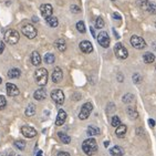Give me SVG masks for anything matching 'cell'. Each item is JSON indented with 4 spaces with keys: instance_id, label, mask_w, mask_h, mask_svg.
<instances>
[{
    "instance_id": "6da1fadb",
    "label": "cell",
    "mask_w": 156,
    "mask_h": 156,
    "mask_svg": "<svg viewBox=\"0 0 156 156\" xmlns=\"http://www.w3.org/2000/svg\"><path fill=\"white\" fill-rule=\"evenodd\" d=\"M82 150L87 155L92 156L98 152V143H96L95 138H87L83 142L82 144Z\"/></svg>"
},
{
    "instance_id": "7a4b0ae2",
    "label": "cell",
    "mask_w": 156,
    "mask_h": 156,
    "mask_svg": "<svg viewBox=\"0 0 156 156\" xmlns=\"http://www.w3.org/2000/svg\"><path fill=\"white\" fill-rule=\"evenodd\" d=\"M48 71L44 69V68H39L34 72V79H36V82L38 85L40 87H44L45 84L48 83Z\"/></svg>"
},
{
    "instance_id": "3957f363",
    "label": "cell",
    "mask_w": 156,
    "mask_h": 156,
    "mask_svg": "<svg viewBox=\"0 0 156 156\" xmlns=\"http://www.w3.org/2000/svg\"><path fill=\"white\" fill-rule=\"evenodd\" d=\"M19 39H20V36H19V32L17 30L8 29V30L5 32V41L8 42L9 44H16V43H18Z\"/></svg>"
},
{
    "instance_id": "277c9868",
    "label": "cell",
    "mask_w": 156,
    "mask_h": 156,
    "mask_svg": "<svg viewBox=\"0 0 156 156\" xmlns=\"http://www.w3.org/2000/svg\"><path fill=\"white\" fill-rule=\"evenodd\" d=\"M21 31L23 33V36L27 37L28 39H33V38L37 37V29L30 23L23 24L22 28H21Z\"/></svg>"
},
{
    "instance_id": "5b68a950",
    "label": "cell",
    "mask_w": 156,
    "mask_h": 156,
    "mask_svg": "<svg viewBox=\"0 0 156 156\" xmlns=\"http://www.w3.org/2000/svg\"><path fill=\"white\" fill-rule=\"evenodd\" d=\"M92 110H93L92 103L87 102L85 104H83L81 108V112H80V114H79V119H80V120H87V117L90 116Z\"/></svg>"
},
{
    "instance_id": "8992f818",
    "label": "cell",
    "mask_w": 156,
    "mask_h": 156,
    "mask_svg": "<svg viewBox=\"0 0 156 156\" xmlns=\"http://www.w3.org/2000/svg\"><path fill=\"white\" fill-rule=\"evenodd\" d=\"M114 53L119 59H122V60H125L126 58L129 57V52H127L126 48L122 43H116V44H115Z\"/></svg>"
},
{
    "instance_id": "52a82bcc",
    "label": "cell",
    "mask_w": 156,
    "mask_h": 156,
    "mask_svg": "<svg viewBox=\"0 0 156 156\" xmlns=\"http://www.w3.org/2000/svg\"><path fill=\"white\" fill-rule=\"evenodd\" d=\"M98 42H99V44L103 48H108V45H110V37H108V32H105V31H101L99 33V36H98Z\"/></svg>"
},
{
    "instance_id": "ba28073f",
    "label": "cell",
    "mask_w": 156,
    "mask_h": 156,
    "mask_svg": "<svg viewBox=\"0 0 156 156\" xmlns=\"http://www.w3.org/2000/svg\"><path fill=\"white\" fill-rule=\"evenodd\" d=\"M131 44L135 49L141 50V49H144L145 47H146V42L144 41V39H143L142 37L132 36V38H131Z\"/></svg>"
},
{
    "instance_id": "9c48e42d",
    "label": "cell",
    "mask_w": 156,
    "mask_h": 156,
    "mask_svg": "<svg viewBox=\"0 0 156 156\" xmlns=\"http://www.w3.org/2000/svg\"><path fill=\"white\" fill-rule=\"evenodd\" d=\"M51 99L53 100L57 104H59V105L63 104V103H64V94H63L62 90L57 89V90L52 91L51 92Z\"/></svg>"
},
{
    "instance_id": "30bf717a",
    "label": "cell",
    "mask_w": 156,
    "mask_h": 156,
    "mask_svg": "<svg viewBox=\"0 0 156 156\" xmlns=\"http://www.w3.org/2000/svg\"><path fill=\"white\" fill-rule=\"evenodd\" d=\"M21 133L23 134V136L28 138H32L37 135V131L33 127L31 126H28V125H24L21 127Z\"/></svg>"
},
{
    "instance_id": "8fae6325",
    "label": "cell",
    "mask_w": 156,
    "mask_h": 156,
    "mask_svg": "<svg viewBox=\"0 0 156 156\" xmlns=\"http://www.w3.org/2000/svg\"><path fill=\"white\" fill-rule=\"evenodd\" d=\"M40 11H41L42 17H44V18L47 19V18H49V17H51L52 16L53 8H52L51 5H49V3H44V5H42V6L40 7Z\"/></svg>"
},
{
    "instance_id": "7c38bea8",
    "label": "cell",
    "mask_w": 156,
    "mask_h": 156,
    "mask_svg": "<svg viewBox=\"0 0 156 156\" xmlns=\"http://www.w3.org/2000/svg\"><path fill=\"white\" fill-rule=\"evenodd\" d=\"M6 87H7V94L9 96H17L20 93V91L17 87V85H15L13 83H7Z\"/></svg>"
},
{
    "instance_id": "4fadbf2b",
    "label": "cell",
    "mask_w": 156,
    "mask_h": 156,
    "mask_svg": "<svg viewBox=\"0 0 156 156\" xmlns=\"http://www.w3.org/2000/svg\"><path fill=\"white\" fill-rule=\"evenodd\" d=\"M80 49H81V51L83 53H91L93 51V45H92V43L90 41L84 40V41H82L80 43Z\"/></svg>"
},
{
    "instance_id": "5bb4252c",
    "label": "cell",
    "mask_w": 156,
    "mask_h": 156,
    "mask_svg": "<svg viewBox=\"0 0 156 156\" xmlns=\"http://www.w3.org/2000/svg\"><path fill=\"white\" fill-rule=\"evenodd\" d=\"M62 79H63L62 70H61L60 68H55L53 73H52V81H53L54 83H60V82L62 81Z\"/></svg>"
},
{
    "instance_id": "9a60e30c",
    "label": "cell",
    "mask_w": 156,
    "mask_h": 156,
    "mask_svg": "<svg viewBox=\"0 0 156 156\" xmlns=\"http://www.w3.org/2000/svg\"><path fill=\"white\" fill-rule=\"evenodd\" d=\"M66 120V112L64 110H60V111L58 112V115H57V121H55V125L58 126H61L64 124Z\"/></svg>"
},
{
    "instance_id": "2e32d148",
    "label": "cell",
    "mask_w": 156,
    "mask_h": 156,
    "mask_svg": "<svg viewBox=\"0 0 156 156\" xmlns=\"http://www.w3.org/2000/svg\"><path fill=\"white\" fill-rule=\"evenodd\" d=\"M33 98L37 100V101H42V100H44L47 98V92L43 87H40L39 90H37L33 94Z\"/></svg>"
},
{
    "instance_id": "e0dca14e",
    "label": "cell",
    "mask_w": 156,
    "mask_h": 156,
    "mask_svg": "<svg viewBox=\"0 0 156 156\" xmlns=\"http://www.w3.org/2000/svg\"><path fill=\"white\" fill-rule=\"evenodd\" d=\"M31 62H32L33 66H39L40 63H41V57H40L39 52L33 51L32 54H31Z\"/></svg>"
},
{
    "instance_id": "ac0fdd59",
    "label": "cell",
    "mask_w": 156,
    "mask_h": 156,
    "mask_svg": "<svg viewBox=\"0 0 156 156\" xmlns=\"http://www.w3.org/2000/svg\"><path fill=\"white\" fill-rule=\"evenodd\" d=\"M21 75V71L17 68H13V69H10L8 71V78L9 79H18Z\"/></svg>"
},
{
    "instance_id": "d6986e66",
    "label": "cell",
    "mask_w": 156,
    "mask_h": 156,
    "mask_svg": "<svg viewBox=\"0 0 156 156\" xmlns=\"http://www.w3.org/2000/svg\"><path fill=\"white\" fill-rule=\"evenodd\" d=\"M126 132H127V127H126V125L121 124L119 127H116L115 134H116V136H119V137H123V136L126 134Z\"/></svg>"
},
{
    "instance_id": "ffe728a7",
    "label": "cell",
    "mask_w": 156,
    "mask_h": 156,
    "mask_svg": "<svg viewBox=\"0 0 156 156\" xmlns=\"http://www.w3.org/2000/svg\"><path fill=\"white\" fill-rule=\"evenodd\" d=\"M87 133L89 136H95V135H100V134H101V131H100V129L96 127V126H89Z\"/></svg>"
},
{
    "instance_id": "44dd1931",
    "label": "cell",
    "mask_w": 156,
    "mask_h": 156,
    "mask_svg": "<svg viewBox=\"0 0 156 156\" xmlns=\"http://www.w3.org/2000/svg\"><path fill=\"white\" fill-rule=\"evenodd\" d=\"M110 153H111V155L113 156H123L124 154V151L122 147L120 146H114V147H112L111 150H110Z\"/></svg>"
},
{
    "instance_id": "7402d4cb",
    "label": "cell",
    "mask_w": 156,
    "mask_h": 156,
    "mask_svg": "<svg viewBox=\"0 0 156 156\" xmlns=\"http://www.w3.org/2000/svg\"><path fill=\"white\" fill-rule=\"evenodd\" d=\"M54 45H55V48L59 50V51H66V41L63 39H59L55 41V43H54Z\"/></svg>"
},
{
    "instance_id": "603a6c76",
    "label": "cell",
    "mask_w": 156,
    "mask_h": 156,
    "mask_svg": "<svg viewBox=\"0 0 156 156\" xmlns=\"http://www.w3.org/2000/svg\"><path fill=\"white\" fill-rule=\"evenodd\" d=\"M34 114H36V105L30 103V104L27 106V108H26V115H27L28 117H30V116H33Z\"/></svg>"
},
{
    "instance_id": "cb8c5ba5",
    "label": "cell",
    "mask_w": 156,
    "mask_h": 156,
    "mask_svg": "<svg viewBox=\"0 0 156 156\" xmlns=\"http://www.w3.org/2000/svg\"><path fill=\"white\" fill-rule=\"evenodd\" d=\"M143 59H144L145 63H153L155 61V55L152 52H146L143 55Z\"/></svg>"
},
{
    "instance_id": "d4e9b609",
    "label": "cell",
    "mask_w": 156,
    "mask_h": 156,
    "mask_svg": "<svg viewBox=\"0 0 156 156\" xmlns=\"http://www.w3.org/2000/svg\"><path fill=\"white\" fill-rule=\"evenodd\" d=\"M127 115L129 116V119H133V120H135V119H137L138 116V113L136 112V108H133V106H129V108H127Z\"/></svg>"
},
{
    "instance_id": "484cf974",
    "label": "cell",
    "mask_w": 156,
    "mask_h": 156,
    "mask_svg": "<svg viewBox=\"0 0 156 156\" xmlns=\"http://www.w3.org/2000/svg\"><path fill=\"white\" fill-rule=\"evenodd\" d=\"M58 136H59V138L61 140V142H62V143H64V144H69L70 142H71V138H70V136L68 135V134H66V133L59 132V133H58Z\"/></svg>"
},
{
    "instance_id": "4316f807",
    "label": "cell",
    "mask_w": 156,
    "mask_h": 156,
    "mask_svg": "<svg viewBox=\"0 0 156 156\" xmlns=\"http://www.w3.org/2000/svg\"><path fill=\"white\" fill-rule=\"evenodd\" d=\"M47 20V23L50 26V27H52V28H55V27H58V24H59V21H58V19L55 18V17H49V18H47L45 19Z\"/></svg>"
},
{
    "instance_id": "83f0119b",
    "label": "cell",
    "mask_w": 156,
    "mask_h": 156,
    "mask_svg": "<svg viewBox=\"0 0 156 156\" xmlns=\"http://www.w3.org/2000/svg\"><path fill=\"white\" fill-rule=\"evenodd\" d=\"M55 61V57H54L53 53H47L44 55V62L47 64H52Z\"/></svg>"
},
{
    "instance_id": "f1b7e54d",
    "label": "cell",
    "mask_w": 156,
    "mask_h": 156,
    "mask_svg": "<svg viewBox=\"0 0 156 156\" xmlns=\"http://www.w3.org/2000/svg\"><path fill=\"white\" fill-rule=\"evenodd\" d=\"M15 147H17V148L20 151H23L24 148H26V142L21 141V140H18V141L15 142Z\"/></svg>"
},
{
    "instance_id": "f546056e",
    "label": "cell",
    "mask_w": 156,
    "mask_h": 156,
    "mask_svg": "<svg viewBox=\"0 0 156 156\" xmlns=\"http://www.w3.org/2000/svg\"><path fill=\"white\" fill-rule=\"evenodd\" d=\"M146 10L151 13H153V15L156 13V2H148Z\"/></svg>"
},
{
    "instance_id": "4dcf8cb0",
    "label": "cell",
    "mask_w": 156,
    "mask_h": 156,
    "mask_svg": "<svg viewBox=\"0 0 156 156\" xmlns=\"http://www.w3.org/2000/svg\"><path fill=\"white\" fill-rule=\"evenodd\" d=\"M134 99H135V98H134V95H133V94H129V93H127V94H125V95L123 96V102L124 103H131V102H133V101H134Z\"/></svg>"
},
{
    "instance_id": "1f68e13d",
    "label": "cell",
    "mask_w": 156,
    "mask_h": 156,
    "mask_svg": "<svg viewBox=\"0 0 156 156\" xmlns=\"http://www.w3.org/2000/svg\"><path fill=\"white\" fill-rule=\"evenodd\" d=\"M111 125L114 126V127H119L121 125V121L119 116H113L111 120Z\"/></svg>"
},
{
    "instance_id": "d6a6232c",
    "label": "cell",
    "mask_w": 156,
    "mask_h": 156,
    "mask_svg": "<svg viewBox=\"0 0 156 156\" xmlns=\"http://www.w3.org/2000/svg\"><path fill=\"white\" fill-rule=\"evenodd\" d=\"M76 29L80 33H84L85 32V24H84L83 21H79L76 23Z\"/></svg>"
},
{
    "instance_id": "836d02e7",
    "label": "cell",
    "mask_w": 156,
    "mask_h": 156,
    "mask_svg": "<svg viewBox=\"0 0 156 156\" xmlns=\"http://www.w3.org/2000/svg\"><path fill=\"white\" fill-rule=\"evenodd\" d=\"M95 27L98 28V29H102V28L104 27V20H103V18H101V17L96 18Z\"/></svg>"
},
{
    "instance_id": "e575fe53",
    "label": "cell",
    "mask_w": 156,
    "mask_h": 156,
    "mask_svg": "<svg viewBox=\"0 0 156 156\" xmlns=\"http://www.w3.org/2000/svg\"><path fill=\"white\" fill-rule=\"evenodd\" d=\"M7 105V100L3 95H0V111H2L3 108H6Z\"/></svg>"
},
{
    "instance_id": "d590c367",
    "label": "cell",
    "mask_w": 156,
    "mask_h": 156,
    "mask_svg": "<svg viewBox=\"0 0 156 156\" xmlns=\"http://www.w3.org/2000/svg\"><path fill=\"white\" fill-rule=\"evenodd\" d=\"M137 5L140 7H142L144 10H146L147 8V5H148V0H138L137 1Z\"/></svg>"
},
{
    "instance_id": "8d00e7d4",
    "label": "cell",
    "mask_w": 156,
    "mask_h": 156,
    "mask_svg": "<svg viewBox=\"0 0 156 156\" xmlns=\"http://www.w3.org/2000/svg\"><path fill=\"white\" fill-rule=\"evenodd\" d=\"M141 81H142V78H141V75L140 74L135 73V74L133 75V82H134L135 84H138Z\"/></svg>"
},
{
    "instance_id": "74e56055",
    "label": "cell",
    "mask_w": 156,
    "mask_h": 156,
    "mask_svg": "<svg viewBox=\"0 0 156 156\" xmlns=\"http://www.w3.org/2000/svg\"><path fill=\"white\" fill-rule=\"evenodd\" d=\"M71 11H72L73 13H80V12H81V8L79 6H76V5H72V6H71Z\"/></svg>"
},
{
    "instance_id": "f35d334b",
    "label": "cell",
    "mask_w": 156,
    "mask_h": 156,
    "mask_svg": "<svg viewBox=\"0 0 156 156\" xmlns=\"http://www.w3.org/2000/svg\"><path fill=\"white\" fill-rule=\"evenodd\" d=\"M112 17H113V18L114 19H117V20H120L121 21V16L119 15V13H117V12H114V13H113V15H112Z\"/></svg>"
},
{
    "instance_id": "ab89813d",
    "label": "cell",
    "mask_w": 156,
    "mask_h": 156,
    "mask_svg": "<svg viewBox=\"0 0 156 156\" xmlns=\"http://www.w3.org/2000/svg\"><path fill=\"white\" fill-rule=\"evenodd\" d=\"M3 50H5V43H3V41H0V54L2 53Z\"/></svg>"
},
{
    "instance_id": "60d3db41",
    "label": "cell",
    "mask_w": 156,
    "mask_h": 156,
    "mask_svg": "<svg viewBox=\"0 0 156 156\" xmlns=\"http://www.w3.org/2000/svg\"><path fill=\"white\" fill-rule=\"evenodd\" d=\"M148 123H150L151 127H154V126H155V121H154L153 119H150V120H148Z\"/></svg>"
},
{
    "instance_id": "b9f144b4",
    "label": "cell",
    "mask_w": 156,
    "mask_h": 156,
    "mask_svg": "<svg viewBox=\"0 0 156 156\" xmlns=\"http://www.w3.org/2000/svg\"><path fill=\"white\" fill-rule=\"evenodd\" d=\"M58 156H70V154L66 153V152H60V153L58 154Z\"/></svg>"
},
{
    "instance_id": "7bdbcfd3",
    "label": "cell",
    "mask_w": 156,
    "mask_h": 156,
    "mask_svg": "<svg viewBox=\"0 0 156 156\" xmlns=\"http://www.w3.org/2000/svg\"><path fill=\"white\" fill-rule=\"evenodd\" d=\"M117 80H119V81H123V75L122 74H119V78H117Z\"/></svg>"
},
{
    "instance_id": "ee69618b",
    "label": "cell",
    "mask_w": 156,
    "mask_h": 156,
    "mask_svg": "<svg viewBox=\"0 0 156 156\" xmlns=\"http://www.w3.org/2000/svg\"><path fill=\"white\" fill-rule=\"evenodd\" d=\"M9 156H20V155L17 154V153H15V152H11V153L9 154Z\"/></svg>"
},
{
    "instance_id": "f6af8a7d",
    "label": "cell",
    "mask_w": 156,
    "mask_h": 156,
    "mask_svg": "<svg viewBox=\"0 0 156 156\" xmlns=\"http://www.w3.org/2000/svg\"><path fill=\"white\" fill-rule=\"evenodd\" d=\"M90 30H91V33H92V36L95 37V32H94V29H93V28L91 27V28H90Z\"/></svg>"
},
{
    "instance_id": "bcb514c9",
    "label": "cell",
    "mask_w": 156,
    "mask_h": 156,
    "mask_svg": "<svg viewBox=\"0 0 156 156\" xmlns=\"http://www.w3.org/2000/svg\"><path fill=\"white\" fill-rule=\"evenodd\" d=\"M43 155V153H42V151H39L38 153H37V156H42Z\"/></svg>"
},
{
    "instance_id": "7dc6e473",
    "label": "cell",
    "mask_w": 156,
    "mask_h": 156,
    "mask_svg": "<svg viewBox=\"0 0 156 156\" xmlns=\"http://www.w3.org/2000/svg\"><path fill=\"white\" fill-rule=\"evenodd\" d=\"M104 145H105V146H108V141L105 142V143H104Z\"/></svg>"
},
{
    "instance_id": "c3c4849f",
    "label": "cell",
    "mask_w": 156,
    "mask_h": 156,
    "mask_svg": "<svg viewBox=\"0 0 156 156\" xmlns=\"http://www.w3.org/2000/svg\"><path fill=\"white\" fill-rule=\"evenodd\" d=\"M1 82H2V80H1V78H0V84H1Z\"/></svg>"
},
{
    "instance_id": "681fc988",
    "label": "cell",
    "mask_w": 156,
    "mask_h": 156,
    "mask_svg": "<svg viewBox=\"0 0 156 156\" xmlns=\"http://www.w3.org/2000/svg\"><path fill=\"white\" fill-rule=\"evenodd\" d=\"M112 1H115V0H112Z\"/></svg>"
}]
</instances>
